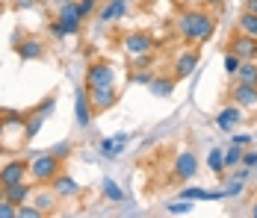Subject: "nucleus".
Listing matches in <instances>:
<instances>
[{
    "label": "nucleus",
    "instance_id": "obj_1",
    "mask_svg": "<svg viewBox=\"0 0 257 218\" xmlns=\"http://www.w3.org/2000/svg\"><path fill=\"white\" fill-rule=\"evenodd\" d=\"M178 33L192 45H204L216 33V18L210 12H204V9H186L178 18Z\"/></svg>",
    "mask_w": 257,
    "mask_h": 218
},
{
    "label": "nucleus",
    "instance_id": "obj_2",
    "mask_svg": "<svg viewBox=\"0 0 257 218\" xmlns=\"http://www.w3.org/2000/svg\"><path fill=\"white\" fill-rule=\"evenodd\" d=\"M62 171V159L56 153H36L30 159V177L36 183H53V177Z\"/></svg>",
    "mask_w": 257,
    "mask_h": 218
},
{
    "label": "nucleus",
    "instance_id": "obj_3",
    "mask_svg": "<svg viewBox=\"0 0 257 218\" xmlns=\"http://www.w3.org/2000/svg\"><path fill=\"white\" fill-rule=\"evenodd\" d=\"M112 83H115V68L109 62L98 59L86 68V89H101V86H112Z\"/></svg>",
    "mask_w": 257,
    "mask_h": 218
},
{
    "label": "nucleus",
    "instance_id": "obj_4",
    "mask_svg": "<svg viewBox=\"0 0 257 218\" xmlns=\"http://www.w3.org/2000/svg\"><path fill=\"white\" fill-rule=\"evenodd\" d=\"M56 21L65 30V36H77L80 30H83V18H80V12H77V0H71L65 6H56Z\"/></svg>",
    "mask_w": 257,
    "mask_h": 218
},
{
    "label": "nucleus",
    "instance_id": "obj_5",
    "mask_svg": "<svg viewBox=\"0 0 257 218\" xmlns=\"http://www.w3.org/2000/svg\"><path fill=\"white\" fill-rule=\"evenodd\" d=\"M121 48L127 50V56H142V53H151L154 50V39L148 36V33H127L124 39H121Z\"/></svg>",
    "mask_w": 257,
    "mask_h": 218
},
{
    "label": "nucleus",
    "instance_id": "obj_6",
    "mask_svg": "<svg viewBox=\"0 0 257 218\" xmlns=\"http://www.w3.org/2000/svg\"><path fill=\"white\" fill-rule=\"evenodd\" d=\"M30 174V162L27 159H9L3 168H0V186H12V183H21Z\"/></svg>",
    "mask_w": 257,
    "mask_h": 218
},
{
    "label": "nucleus",
    "instance_id": "obj_7",
    "mask_svg": "<svg viewBox=\"0 0 257 218\" xmlns=\"http://www.w3.org/2000/svg\"><path fill=\"white\" fill-rule=\"evenodd\" d=\"M231 53H236L242 62H257V39L254 36H245V33L233 36L231 39Z\"/></svg>",
    "mask_w": 257,
    "mask_h": 218
},
{
    "label": "nucleus",
    "instance_id": "obj_8",
    "mask_svg": "<svg viewBox=\"0 0 257 218\" xmlns=\"http://www.w3.org/2000/svg\"><path fill=\"white\" fill-rule=\"evenodd\" d=\"M89 100H92V109H95V112H103V109L115 106V100H118L115 83H112V86H101V89H89Z\"/></svg>",
    "mask_w": 257,
    "mask_h": 218
},
{
    "label": "nucleus",
    "instance_id": "obj_9",
    "mask_svg": "<svg viewBox=\"0 0 257 218\" xmlns=\"http://www.w3.org/2000/svg\"><path fill=\"white\" fill-rule=\"evenodd\" d=\"M239 124H242V106H239V103L222 106V112L216 115V127H219L222 133H233Z\"/></svg>",
    "mask_w": 257,
    "mask_h": 218
},
{
    "label": "nucleus",
    "instance_id": "obj_10",
    "mask_svg": "<svg viewBox=\"0 0 257 218\" xmlns=\"http://www.w3.org/2000/svg\"><path fill=\"white\" fill-rule=\"evenodd\" d=\"M198 174V156L192 150H180L175 156V177L178 180H192Z\"/></svg>",
    "mask_w": 257,
    "mask_h": 218
},
{
    "label": "nucleus",
    "instance_id": "obj_11",
    "mask_svg": "<svg viewBox=\"0 0 257 218\" xmlns=\"http://www.w3.org/2000/svg\"><path fill=\"white\" fill-rule=\"evenodd\" d=\"M92 115H95V109H92V100H89V89H77L74 92V118H77V124L89 127Z\"/></svg>",
    "mask_w": 257,
    "mask_h": 218
},
{
    "label": "nucleus",
    "instance_id": "obj_12",
    "mask_svg": "<svg viewBox=\"0 0 257 218\" xmlns=\"http://www.w3.org/2000/svg\"><path fill=\"white\" fill-rule=\"evenodd\" d=\"M198 68V50H180L175 59V80H186Z\"/></svg>",
    "mask_w": 257,
    "mask_h": 218
},
{
    "label": "nucleus",
    "instance_id": "obj_13",
    "mask_svg": "<svg viewBox=\"0 0 257 218\" xmlns=\"http://www.w3.org/2000/svg\"><path fill=\"white\" fill-rule=\"evenodd\" d=\"M33 194V186L30 183H12V186H0V197H6L9 203H15V206H21V203H27V197Z\"/></svg>",
    "mask_w": 257,
    "mask_h": 218
},
{
    "label": "nucleus",
    "instance_id": "obj_14",
    "mask_svg": "<svg viewBox=\"0 0 257 218\" xmlns=\"http://www.w3.org/2000/svg\"><path fill=\"white\" fill-rule=\"evenodd\" d=\"M51 189L56 192V197H77L80 194V183L74 180V177H68V174H56L53 177V183H51Z\"/></svg>",
    "mask_w": 257,
    "mask_h": 218
},
{
    "label": "nucleus",
    "instance_id": "obj_15",
    "mask_svg": "<svg viewBox=\"0 0 257 218\" xmlns=\"http://www.w3.org/2000/svg\"><path fill=\"white\" fill-rule=\"evenodd\" d=\"M124 12H127V0H106V6L98 12V21L101 24H115V21L124 18Z\"/></svg>",
    "mask_w": 257,
    "mask_h": 218
},
{
    "label": "nucleus",
    "instance_id": "obj_16",
    "mask_svg": "<svg viewBox=\"0 0 257 218\" xmlns=\"http://www.w3.org/2000/svg\"><path fill=\"white\" fill-rule=\"evenodd\" d=\"M15 53L21 59H39V56H45V42L42 39H21V42H15Z\"/></svg>",
    "mask_w": 257,
    "mask_h": 218
},
{
    "label": "nucleus",
    "instance_id": "obj_17",
    "mask_svg": "<svg viewBox=\"0 0 257 218\" xmlns=\"http://www.w3.org/2000/svg\"><path fill=\"white\" fill-rule=\"evenodd\" d=\"M233 103H239L242 109H245V106H257V86L236 83V86H233Z\"/></svg>",
    "mask_w": 257,
    "mask_h": 218
},
{
    "label": "nucleus",
    "instance_id": "obj_18",
    "mask_svg": "<svg viewBox=\"0 0 257 218\" xmlns=\"http://www.w3.org/2000/svg\"><path fill=\"white\" fill-rule=\"evenodd\" d=\"M180 197H183V200H192V203H195V200H225L228 192H225V189H222V192H213V189H195V186H192V189H183Z\"/></svg>",
    "mask_w": 257,
    "mask_h": 218
},
{
    "label": "nucleus",
    "instance_id": "obj_19",
    "mask_svg": "<svg viewBox=\"0 0 257 218\" xmlns=\"http://www.w3.org/2000/svg\"><path fill=\"white\" fill-rule=\"evenodd\" d=\"M127 142H130L127 133H118L115 139H103V142H101V153L106 156V159H115V156L124 150V145H127Z\"/></svg>",
    "mask_w": 257,
    "mask_h": 218
},
{
    "label": "nucleus",
    "instance_id": "obj_20",
    "mask_svg": "<svg viewBox=\"0 0 257 218\" xmlns=\"http://www.w3.org/2000/svg\"><path fill=\"white\" fill-rule=\"evenodd\" d=\"M51 109H53V100H48V103H45V106H42V109H39V112H36V115H33V118H30V121H27L24 139H33V136H36V133H39V127H42V121H45V115H48V112H51Z\"/></svg>",
    "mask_w": 257,
    "mask_h": 218
},
{
    "label": "nucleus",
    "instance_id": "obj_21",
    "mask_svg": "<svg viewBox=\"0 0 257 218\" xmlns=\"http://www.w3.org/2000/svg\"><path fill=\"white\" fill-rule=\"evenodd\" d=\"M175 92V77H154L151 80V95L154 97H169Z\"/></svg>",
    "mask_w": 257,
    "mask_h": 218
},
{
    "label": "nucleus",
    "instance_id": "obj_22",
    "mask_svg": "<svg viewBox=\"0 0 257 218\" xmlns=\"http://www.w3.org/2000/svg\"><path fill=\"white\" fill-rule=\"evenodd\" d=\"M236 27H239V33H245V36H254L257 39V12H242L239 15V21H236Z\"/></svg>",
    "mask_w": 257,
    "mask_h": 218
},
{
    "label": "nucleus",
    "instance_id": "obj_23",
    "mask_svg": "<svg viewBox=\"0 0 257 218\" xmlns=\"http://www.w3.org/2000/svg\"><path fill=\"white\" fill-rule=\"evenodd\" d=\"M236 83L257 86V62H242V65H239V71H236Z\"/></svg>",
    "mask_w": 257,
    "mask_h": 218
},
{
    "label": "nucleus",
    "instance_id": "obj_24",
    "mask_svg": "<svg viewBox=\"0 0 257 218\" xmlns=\"http://www.w3.org/2000/svg\"><path fill=\"white\" fill-rule=\"evenodd\" d=\"M207 168L213 171V174H222V171H225V150H216V147H213V150L207 153Z\"/></svg>",
    "mask_w": 257,
    "mask_h": 218
},
{
    "label": "nucleus",
    "instance_id": "obj_25",
    "mask_svg": "<svg viewBox=\"0 0 257 218\" xmlns=\"http://www.w3.org/2000/svg\"><path fill=\"white\" fill-rule=\"evenodd\" d=\"M103 194H106L109 200H115V203H118V200H124V192H121V186H118L115 180H109V177L103 180Z\"/></svg>",
    "mask_w": 257,
    "mask_h": 218
},
{
    "label": "nucleus",
    "instance_id": "obj_26",
    "mask_svg": "<svg viewBox=\"0 0 257 218\" xmlns=\"http://www.w3.org/2000/svg\"><path fill=\"white\" fill-rule=\"evenodd\" d=\"M242 153H245V150H242L239 145H231V147H228V150H225V168L239 165V162H242Z\"/></svg>",
    "mask_w": 257,
    "mask_h": 218
},
{
    "label": "nucleus",
    "instance_id": "obj_27",
    "mask_svg": "<svg viewBox=\"0 0 257 218\" xmlns=\"http://www.w3.org/2000/svg\"><path fill=\"white\" fill-rule=\"evenodd\" d=\"M53 203H56V192H51V194L39 192V194H36V206H39L42 212H51V209H53Z\"/></svg>",
    "mask_w": 257,
    "mask_h": 218
},
{
    "label": "nucleus",
    "instance_id": "obj_28",
    "mask_svg": "<svg viewBox=\"0 0 257 218\" xmlns=\"http://www.w3.org/2000/svg\"><path fill=\"white\" fill-rule=\"evenodd\" d=\"M169 212H172V215H189V212H192V200H183V197H180L175 203H169Z\"/></svg>",
    "mask_w": 257,
    "mask_h": 218
},
{
    "label": "nucleus",
    "instance_id": "obj_29",
    "mask_svg": "<svg viewBox=\"0 0 257 218\" xmlns=\"http://www.w3.org/2000/svg\"><path fill=\"white\" fill-rule=\"evenodd\" d=\"M98 9V0H77V12L80 18L86 21V18H92V12Z\"/></svg>",
    "mask_w": 257,
    "mask_h": 218
},
{
    "label": "nucleus",
    "instance_id": "obj_30",
    "mask_svg": "<svg viewBox=\"0 0 257 218\" xmlns=\"http://www.w3.org/2000/svg\"><path fill=\"white\" fill-rule=\"evenodd\" d=\"M39 215H45V212H42V209H39L36 203H33V206L21 203V206H18V212H15V218H39Z\"/></svg>",
    "mask_w": 257,
    "mask_h": 218
},
{
    "label": "nucleus",
    "instance_id": "obj_31",
    "mask_svg": "<svg viewBox=\"0 0 257 218\" xmlns=\"http://www.w3.org/2000/svg\"><path fill=\"white\" fill-rule=\"evenodd\" d=\"M239 65H242V59H239L236 53H228V56H225V71L231 74V77H236V71H239Z\"/></svg>",
    "mask_w": 257,
    "mask_h": 218
},
{
    "label": "nucleus",
    "instance_id": "obj_32",
    "mask_svg": "<svg viewBox=\"0 0 257 218\" xmlns=\"http://www.w3.org/2000/svg\"><path fill=\"white\" fill-rule=\"evenodd\" d=\"M231 139H233V145H239V147H248L251 142H254L251 133H236V136H231Z\"/></svg>",
    "mask_w": 257,
    "mask_h": 218
},
{
    "label": "nucleus",
    "instance_id": "obj_33",
    "mask_svg": "<svg viewBox=\"0 0 257 218\" xmlns=\"http://www.w3.org/2000/svg\"><path fill=\"white\" fill-rule=\"evenodd\" d=\"M133 80H136V83H142V86H151L154 74H151V71H145V68H139V71L133 74Z\"/></svg>",
    "mask_w": 257,
    "mask_h": 218
},
{
    "label": "nucleus",
    "instance_id": "obj_34",
    "mask_svg": "<svg viewBox=\"0 0 257 218\" xmlns=\"http://www.w3.org/2000/svg\"><path fill=\"white\" fill-rule=\"evenodd\" d=\"M130 59H133V68H136V71L151 65V53H142V56H130Z\"/></svg>",
    "mask_w": 257,
    "mask_h": 218
},
{
    "label": "nucleus",
    "instance_id": "obj_35",
    "mask_svg": "<svg viewBox=\"0 0 257 218\" xmlns=\"http://www.w3.org/2000/svg\"><path fill=\"white\" fill-rule=\"evenodd\" d=\"M242 165H245V168H257V150L242 153Z\"/></svg>",
    "mask_w": 257,
    "mask_h": 218
},
{
    "label": "nucleus",
    "instance_id": "obj_36",
    "mask_svg": "<svg viewBox=\"0 0 257 218\" xmlns=\"http://www.w3.org/2000/svg\"><path fill=\"white\" fill-rule=\"evenodd\" d=\"M51 153H56V156H59V159H62V156H65V153H71V145H68V142H59V145L53 147Z\"/></svg>",
    "mask_w": 257,
    "mask_h": 218
},
{
    "label": "nucleus",
    "instance_id": "obj_37",
    "mask_svg": "<svg viewBox=\"0 0 257 218\" xmlns=\"http://www.w3.org/2000/svg\"><path fill=\"white\" fill-rule=\"evenodd\" d=\"M51 36H53V39H65V30L59 27V21H53V24H51Z\"/></svg>",
    "mask_w": 257,
    "mask_h": 218
},
{
    "label": "nucleus",
    "instance_id": "obj_38",
    "mask_svg": "<svg viewBox=\"0 0 257 218\" xmlns=\"http://www.w3.org/2000/svg\"><path fill=\"white\" fill-rule=\"evenodd\" d=\"M225 192H228V197H233V194H239V192H242V180H233V186H228Z\"/></svg>",
    "mask_w": 257,
    "mask_h": 218
},
{
    "label": "nucleus",
    "instance_id": "obj_39",
    "mask_svg": "<svg viewBox=\"0 0 257 218\" xmlns=\"http://www.w3.org/2000/svg\"><path fill=\"white\" fill-rule=\"evenodd\" d=\"M245 9L248 12H257V0H245Z\"/></svg>",
    "mask_w": 257,
    "mask_h": 218
},
{
    "label": "nucleus",
    "instance_id": "obj_40",
    "mask_svg": "<svg viewBox=\"0 0 257 218\" xmlns=\"http://www.w3.org/2000/svg\"><path fill=\"white\" fill-rule=\"evenodd\" d=\"M53 6H65V3H71V0H51Z\"/></svg>",
    "mask_w": 257,
    "mask_h": 218
},
{
    "label": "nucleus",
    "instance_id": "obj_41",
    "mask_svg": "<svg viewBox=\"0 0 257 218\" xmlns=\"http://www.w3.org/2000/svg\"><path fill=\"white\" fill-rule=\"evenodd\" d=\"M3 130H6V121H3V115H0V139H3Z\"/></svg>",
    "mask_w": 257,
    "mask_h": 218
},
{
    "label": "nucleus",
    "instance_id": "obj_42",
    "mask_svg": "<svg viewBox=\"0 0 257 218\" xmlns=\"http://www.w3.org/2000/svg\"><path fill=\"white\" fill-rule=\"evenodd\" d=\"M251 218H257V200L251 203Z\"/></svg>",
    "mask_w": 257,
    "mask_h": 218
},
{
    "label": "nucleus",
    "instance_id": "obj_43",
    "mask_svg": "<svg viewBox=\"0 0 257 218\" xmlns=\"http://www.w3.org/2000/svg\"><path fill=\"white\" fill-rule=\"evenodd\" d=\"M204 3H210V6H219V3H222V0H204Z\"/></svg>",
    "mask_w": 257,
    "mask_h": 218
},
{
    "label": "nucleus",
    "instance_id": "obj_44",
    "mask_svg": "<svg viewBox=\"0 0 257 218\" xmlns=\"http://www.w3.org/2000/svg\"><path fill=\"white\" fill-rule=\"evenodd\" d=\"M254 139H257V133H254Z\"/></svg>",
    "mask_w": 257,
    "mask_h": 218
}]
</instances>
